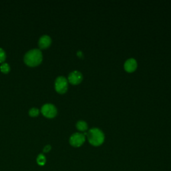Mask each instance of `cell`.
I'll use <instances>...</instances> for the list:
<instances>
[{
	"label": "cell",
	"instance_id": "8fae6325",
	"mask_svg": "<svg viewBox=\"0 0 171 171\" xmlns=\"http://www.w3.org/2000/svg\"><path fill=\"white\" fill-rule=\"evenodd\" d=\"M0 70H1L3 73L7 74L9 72L10 67L8 63H3L0 66Z\"/></svg>",
	"mask_w": 171,
	"mask_h": 171
},
{
	"label": "cell",
	"instance_id": "52a82bcc",
	"mask_svg": "<svg viewBox=\"0 0 171 171\" xmlns=\"http://www.w3.org/2000/svg\"><path fill=\"white\" fill-rule=\"evenodd\" d=\"M137 61L133 58H128L124 64V68L128 72H133L135 71L137 68Z\"/></svg>",
	"mask_w": 171,
	"mask_h": 171
},
{
	"label": "cell",
	"instance_id": "5bb4252c",
	"mask_svg": "<svg viewBox=\"0 0 171 171\" xmlns=\"http://www.w3.org/2000/svg\"><path fill=\"white\" fill-rule=\"evenodd\" d=\"M51 150V146L50 145H46V146L44 148V152H48Z\"/></svg>",
	"mask_w": 171,
	"mask_h": 171
},
{
	"label": "cell",
	"instance_id": "7a4b0ae2",
	"mask_svg": "<svg viewBox=\"0 0 171 171\" xmlns=\"http://www.w3.org/2000/svg\"><path fill=\"white\" fill-rule=\"evenodd\" d=\"M42 58V54L39 49H33L25 54L24 61L29 66H35L41 63Z\"/></svg>",
	"mask_w": 171,
	"mask_h": 171
},
{
	"label": "cell",
	"instance_id": "9a60e30c",
	"mask_svg": "<svg viewBox=\"0 0 171 171\" xmlns=\"http://www.w3.org/2000/svg\"><path fill=\"white\" fill-rule=\"evenodd\" d=\"M77 56H79L80 58H82V57L84 56V54H83V53L81 51H77Z\"/></svg>",
	"mask_w": 171,
	"mask_h": 171
},
{
	"label": "cell",
	"instance_id": "8992f818",
	"mask_svg": "<svg viewBox=\"0 0 171 171\" xmlns=\"http://www.w3.org/2000/svg\"><path fill=\"white\" fill-rule=\"evenodd\" d=\"M83 80V75L80 72L77 70L72 71L68 75V81L72 84H78Z\"/></svg>",
	"mask_w": 171,
	"mask_h": 171
},
{
	"label": "cell",
	"instance_id": "4fadbf2b",
	"mask_svg": "<svg viewBox=\"0 0 171 171\" xmlns=\"http://www.w3.org/2000/svg\"><path fill=\"white\" fill-rule=\"evenodd\" d=\"M6 58V51H5L2 48H0V63H3Z\"/></svg>",
	"mask_w": 171,
	"mask_h": 171
},
{
	"label": "cell",
	"instance_id": "7c38bea8",
	"mask_svg": "<svg viewBox=\"0 0 171 171\" xmlns=\"http://www.w3.org/2000/svg\"><path fill=\"white\" fill-rule=\"evenodd\" d=\"M39 113H40L39 110L38 109V108H31V109L29 111V115L31 116H32V117L37 116L39 115Z\"/></svg>",
	"mask_w": 171,
	"mask_h": 171
},
{
	"label": "cell",
	"instance_id": "6da1fadb",
	"mask_svg": "<svg viewBox=\"0 0 171 171\" xmlns=\"http://www.w3.org/2000/svg\"><path fill=\"white\" fill-rule=\"evenodd\" d=\"M86 138L92 146L99 147L104 142L105 135L101 129L92 128L87 132Z\"/></svg>",
	"mask_w": 171,
	"mask_h": 171
},
{
	"label": "cell",
	"instance_id": "30bf717a",
	"mask_svg": "<svg viewBox=\"0 0 171 171\" xmlns=\"http://www.w3.org/2000/svg\"><path fill=\"white\" fill-rule=\"evenodd\" d=\"M37 163L40 166H44L46 163V158L44 154H40L37 157Z\"/></svg>",
	"mask_w": 171,
	"mask_h": 171
},
{
	"label": "cell",
	"instance_id": "3957f363",
	"mask_svg": "<svg viewBox=\"0 0 171 171\" xmlns=\"http://www.w3.org/2000/svg\"><path fill=\"white\" fill-rule=\"evenodd\" d=\"M68 88V81L64 76H58L55 80V89L60 94H64Z\"/></svg>",
	"mask_w": 171,
	"mask_h": 171
},
{
	"label": "cell",
	"instance_id": "ba28073f",
	"mask_svg": "<svg viewBox=\"0 0 171 171\" xmlns=\"http://www.w3.org/2000/svg\"><path fill=\"white\" fill-rule=\"evenodd\" d=\"M51 43V39L48 35H44L41 36L38 41L40 48L41 49L47 48L50 45Z\"/></svg>",
	"mask_w": 171,
	"mask_h": 171
},
{
	"label": "cell",
	"instance_id": "9c48e42d",
	"mask_svg": "<svg viewBox=\"0 0 171 171\" xmlns=\"http://www.w3.org/2000/svg\"><path fill=\"white\" fill-rule=\"evenodd\" d=\"M76 128L78 131L81 132H86L88 129V124L84 120H79L76 123Z\"/></svg>",
	"mask_w": 171,
	"mask_h": 171
},
{
	"label": "cell",
	"instance_id": "5b68a950",
	"mask_svg": "<svg viewBox=\"0 0 171 171\" xmlns=\"http://www.w3.org/2000/svg\"><path fill=\"white\" fill-rule=\"evenodd\" d=\"M41 113L47 118H54L57 115V108L52 104H45L41 109Z\"/></svg>",
	"mask_w": 171,
	"mask_h": 171
},
{
	"label": "cell",
	"instance_id": "277c9868",
	"mask_svg": "<svg viewBox=\"0 0 171 171\" xmlns=\"http://www.w3.org/2000/svg\"><path fill=\"white\" fill-rule=\"evenodd\" d=\"M86 136L81 132H75L72 134L70 137V144L74 147H80L85 142Z\"/></svg>",
	"mask_w": 171,
	"mask_h": 171
}]
</instances>
